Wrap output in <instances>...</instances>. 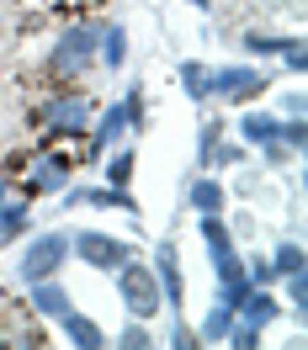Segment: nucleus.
I'll return each instance as SVG.
<instances>
[{
    "mask_svg": "<svg viewBox=\"0 0 308 350\" xmlns=\"http://www.w3.org/2000/svg\"><path fill=\"white\" fill-rule=\"evenodd\" d=\"M229 186L218 180V170H197L192 180H186V207L192 213H229Z\"/></svg>",
    "mask_w": 308,
    "mask_h": 350,
    "instance_id": "obj_12",
    "label": "nucleus"
},
{
    "mask_svg": "<svg viewBox=\"0 0 308 350\" xmlns=\"http://www.w3.org/2000/svg\"><path fill=\"white\" fill-rule=\"evenodd\" d=\"M234 165H250V144H240V138L223 133L218 149H213V159H207V170H234Z\"/></svg>",
    "mask_w": 308,
    "mask_h": 350,
    "instance_id": "obj_25",
    "label": "nucleus"
},
{
    "mask_svg": "<svg viewBox=\"0 0 308 350\" xmlns=\"http://www.w3.org/2000/svg\"><path fill=\"white\" fill-rule=\"evenodd\" d=\"M277 64H282L292 80H303V69H308V43L298 38V32H287V43H282V53H277Z\"/></svg>",
    "mask_w": 308,
    "mask_h": 350,
    "instance_id": "obj_30",
    "label": "nucleus"
},
{
    "mask_svg": "<svg viewBox=\"0 0 308 350\" xmlns=\"http://www.w3.org/2000/svg\"><path fill=\"white\" fill-rule=\"evenodd\" d=\"M53 5H59V0H53ZM64 5H90V0H64Z\"/></svg>",
    "mask_w": 308,
    "mask_h": 350,
    "instance_id": "obj_36",
    "label": "nucleus"
},
{
    "mask_svg": "<svg viewBox=\"0 0 308 350\" xmlns=\"http://www.w3.org/2000/svg\"><path fill=\"white\" fill-rule=\"evenodd\" d=\"M207 69H213V64H202V59H181V69H176V80H181V90H186V101H192V107H213Z\"/></svg>",
    "mask_w": 308,
    "mask_h": 350,
    "instance_id": "obj_20",
    "label": "nucleus"
},
{
    "mask_svg": "<svg viewBox=\"0 0 308 350\" xmlns=\"http://www.w3.org/2000/svg\"><path fill=\"white\" fill-rule=\"evenodd\" d=\"M223 345H234V350H261V345H266V329L234 313V324H229V334H223Z\"/></svg>",
    "mask_w": 308,
    "mask_h": 350,
    "instance_id": "obj_28",
    "label": "nucleus"
},
{
    "mask_svg": "<svg viewBox=\"0 0 308 350\" xmlns=\"http://www.w3.org/2000/svg\"><path fill=\"white\" fill-rule=\"evenodd\" d=\"M240 319H250V324H261V329H271L277 319H282V297H277V286H250L244 292V303L234 308Z\"/></svg>",
    "mask_w": 308,
    "mask_h": 350,
    "instance_id": "obj_17",
    "label": "nucleus"
},
{
    "mask_svg": "<svg viewBox=\"0 0 308 350\" xmlns=\"http://www.w3.org/2000/svg\"><path fill=\"white\" fill-rule=\"evenodd\" d=\"M133 255H138V244L117 239L107 228H75V234H69V260L90 265V271H101V276H112V271L123 260H133Z\"/></svg>",
    "mask_w": 308,
    "mask_h": 350,
    "instance_id": "obj_7",
    "label": "nucleus"
},
{
    "mask_svg": "<svg viewBox=\"0 0 308 350\" xmlns=\"http://www.w3.org/2000/svg\"><path fill=\"white\" fill-rule=\"evenodd\" d=\"M75 170H80V159H75L69 144H38V149L27 154L22 175L11 180V191L27 197V202H48V197H59L69 180H75Z\"/></svg>",
    "mask_w": 308,
    "mask_h": 350,
    "instance_id": "obj_3",
    "label": "nucleus"
},
{
    "mask_svg": "<svg viewBox=\"0 0 308 350\" xmlns=\"http://www.w3.org/2000/svg\"><path fill=\"white\" fill-rule=\"evenodd\" d=\"M266 260H271L277 282H282V276H292V271H308V250L298 239H282V244H271V255H266Z\"/></svg>",
    "mask_w": 308,
    "mask_h": 350,
    "instance_id": "obj_21",
    "label": "nucleus"
},
{
    "mask_svg": "<svg viewBox=\"0 0 308 350\" xmlns=\"http://www.w3.org/2000/svg\"><path fill=\"white\" fill-rule=\"evenodd\" d=\"M154 282H159V297H165V308L176 313V319H186V276H181V255H176V239H159L154 244Z\"/></svg>",
    "mask_w": 308,
    "mask_h": 350,
    "instance_id": "obj_8",
    "label": "nucleus"
},
{
    "mask_svg": "<svg viewBox=\"0 0 308 350\" xmlns=\"http://www.w3.org/2000/svg\"><path fill=\"white\" fill-rule=\"evenodd\" d=\"M80 207H101V213H123V218H144V207L133 197V186H107V180H96L80 191Z\"/></svg>",
    "mask_w": 308,
    "mask_h": 350,
    "instance_id": "obj_13",
    "label": "nucleus"
},
{
    "mask_svg": "<svg viewBox=\"0 0 308 350\" xmlns=\"http://www.w3.org/2000/svg\"><path fill=\"white\" fill-rule=\"evenodd\" d=\"M96 32H101V22H64L59 27V38L48 43L43 64H38V85L43 90L80 85L96 69Z\"/></svg>",
    "mask_w": 308,
    "mask_h": 350,
    "instance_id": "obj_2",
    "label": "nucleus"
},
{
    "mask_svg": "<svg viewBox=\"0 0 308 350\" xmlns=\"http://www.w3.org/2000/svg\"><path fill=\"white\" fill-rule=\"evenodd\" d=\"M271 111H277V117H308V96H303V85H287V90H277Z\"/></svg>",
    "mask_w": 308,
    "mask_h": 350,
    "instance_id": "obj_31",
    "label": "nucleus"
},
{
    "mask_svg": "<svg viewBox=\"0 0 308 350\" xmlns=\"http://www.w3.org/2000/svg\"><path fill=\"white\" fill-rule=\"evenodd\" d=\"M69 265V228H32L16 255V282H43V276H64Z\"/></svg>",
    "mask_w": 308,
    "mask_h": 350,
    "instance_id": "obj_6",
    "label": "nucleus"
},
{
    "mask_svg": "<svg viewBox=\"0 0 308 350\" xmlns=\"http://www.w3.org/2000/svg\"><path fill=\"white\" fill-rule=\"evenodd\" d=\"M0 329H5V297H0Z\"/></svg>",
    "mask_w": 308,
    "mask_h": 350,
    "instance_id": "obj_37",
    "label": "nucleus"
},
{
    "mask_svg": "<svg viewBox=\"0 0 308 350\" xmlns=\"http://www.w3.org/2000/svg\"><path fill=\"white\" fill-rule=\"evenodd\" d=\"M165 345H170V350H202V340H197V329L186 324V319H176V324H170V340H165Z\"/></svg>",
    "mask_w": 308,
    "mask_h": 350,
    "instance_id": "obj_33",
    "label": "nucleus"
},
{
    "mask_svg": "<svg viewBox=\"0 0 308 350\" xmlns=\"http://www.w3.org/2000/svg\"><path fill=\"white\" fill-rule=\"evenodd\" d=\"M277 133H282V117L271 107H240V117H234V138L250 144V149L266 144V138H277Z\"/></svg>",
    "mask_w": 308,
    "mask_h": 350,
    "instance_id": "obj_14",
    "label": "nucleus"
},
{
    "mask_svg": "<svg viewBox=\"0 0 308 350\" xmlns=\"http://www.w3.org/2000/svg\"><path fill=\"white\" fill-rule=\"evenodd\" d=\"M229 324H234V308L213 303L207 313H202V324H192V329H197V340H202V345H223V334H229Z\"/></svg>",
    "mask_w": 308,
    "mask_h": 350,
    "instance_id": "obj_22",
    "label": "nucleus"
},
{
    "mask_svg": "<svg viewBox=\"0 0 308 350\" xmlns=\"http://www.w3.org/2000/svg\"><path fill=\"white\" fill-rule=\"evenodd\" d=\"M277 292H282V308H292V313L303 319V308H308V271L282 276V282H277Z\"/></svg>",
    "mask_w": 308,
    "mask_h": 350,
    "instance_id": "obj_29",
    "label": "nucleus"
},
{
    "mask_svg": "<svg viewBox=\"0 0 308 350\" xmlns=\"http://www.w3.org/2000/svg\"><path fill=\"white\" fill-rule=\"evenodd\" d=\"M96 165H101V180H107V186H133V175H138V149H133V144H112Z\"/></svg>",
    "mask_w": 308,
    "mask_h": 350,
    "instance_id": "obj_18",
    "label": "nucleus"
},
{
    "mask_svg": "<svg viewBox=\"0 0 308 350\" xmlns=\"http://www.w3.org/2000/svg\"><path fill=\"white\" fill-rule=\"evenodd\" d=\"M27 234H32V202L11 191V197L0 202V250H11V244H22Z\"/></svg>",
    "mask_w": 308,
    "mask_h": 350,
    "instance_id": "obj_15",
    "label": "nucleus"
},
{
    "mask_svg": "<svg viewBox=\"0 0 308 350\" xmlns=\"http://www.w3.org/2000/svg\"><path fill=\"white\" fill-rule=\"evenodd\" d=\"M117 101H123V111H128V133H144V128H149V96H144V85H128Z\"/></svg>",
    "mask_w": 308,
    "mask_h": 350,
    "instance_id": "obj_27",
    "label": "nucleus"
},
{
    "mask_svg": "<svg viewBox=\"0 0 308 350\" xmlns=\"http://www.w3.org/2000/svg\"><path fill=\"white\" fill-rule=\"evenodd\" d=\"M186 5H197V11H207V5H213V0H186Z\"/></svg>",
    "mask_w": 308,
    "mask_h": 350,
    "instance_id": "obj_35",
    "label": "nucleus"
},
{
    "mask_svg": "<svg viewBox=\"0 0 308 350\" xmlns=\"http://www.w3.org/2000/svg\"><path fill=\"white\" fill-rule=\"evenodd\" d=\"M90 117H96L90 90L64 85V90H48L43 101L27 107V128L38 133V144H80L90 133Z\"/></svg>",
    "mask_w": 308,
    "mask_h": 350,
    "instance_id": "obj_1",
    "label": "nucleus"
},
{
    "mask_svg": "<svg viewBox=\"0 0 308 350\" xmlns=\"http://www.w3.org/2000/svg\"><path fill=\"white\" fill-rule=\"evenodd\" d=\"M112 345H117V350H154L159 340H154V329L144 324V319H128V324L112 334Z\"/></svg>",
    "mask_w": 308,
    "mask_h": 350,
    "instance_id": "obj_24",
    "label": "nucleus"
},
{
    "mask_svg": "<svg viewBox=\"0 0 308 350\" xmlns=\"http://www.w3.org/2000/svg\"><path fill=\"white\" fill-rule=\"evenodd\" d=\"M282 43H287V32H277V27H244L240 32V48L250 59H261V64H277Z\"/></svg>",
    "mask_w": 308,
    "mask_h": 350,
    "instance_id": "obj_19",
    "label": "nucleus"
},
{
    "mask_svg": "<svg viewBox=\"0 0 308 350\" xmlns=\"http://www.w3.org/2000/svg\"><path fill=\"white\" fill-rule=\"evenodd\" d=\"M255 159H261V170H287V165H298V149H287L282 138H266V144H255Z\"/></svg>",
    "mask_w": 308,
    "mask_h": 350,
    "instance_id": "obj_26",
    "label": "nucleus"
},
{
    "mask_svg": "<svg viewBox=\"0 0 308 350\" xmlns=\"http://www.w3.org/2000/svg\"><path fill=\"white\" fill-rule=\"evenodd\" d=\"M223 218H229V234H234L240 244L261 234V218H255V213H244V207H234V202H229V213H223Z\"/></svg>",
    "mask_w": 308,
    "mask_h": 350,
    "instance_id": "obj_32",
    "label": "nucleus"
},
{
    "mask_svg": "<svg viewBox=\"0 0 308 350\" xmlns=\"http://www.w3.org/2000/svg\"><path fill=\"white\" fill-rule=\"evenodd\" d=\"M22 297H27V308L38 313V319H64L69 308H75V292L64 286V276H43V282H27L22 286Z\"/></svg>",
    "mask_w": 308,
    "mask_h": 350,
    "instance_id": "obj_10",
    "label": "nucleus"
},
{
    "mask_svg": "<svg viewBox=\"0 0 308 350\" xmlns=\"http://www.w3.org/2000/svg\"><path fill=\"white\" fill-rule=\"evenodd\" d=\"M266 180H271V170H261V165H234V180H223L229 186V197H261L266 191Z\"/></svg>",
    "mask_w": 308,
    "mask_h": 350,
    "instance_id": "obj_23",
    "label": "nucleus"
},
{
    "mask_svg": "<svg viewBox=\"0 0 308 350\" xmlns=\"http://www.w3.org/2000/svg\"><path fill=\"white\" fill-rule=\"evenodd\" d=\"M207 85H213V107H255V101H266L271 90H277V75L266 64H213L207 69Z\"/></svg>",
    "mask_w": 308,
    "mask_h": 350,
    "instance_id": "obj_4",
    "label": "nucleus"
},
{
    "mask_svg": "<svg viewBox=\"0 0 308 350\" xmlns=\"http://www.w3.org/2000/svg\"><path fill=\"white\" fill-rule=\"evenodd\" d=\"M96 64L107 75H117L128 64V27L123 22H101V32H96Z\"/></svg>",
    "mask_w": 308,
    "mask_h": 350,
    "instance_id": "obj_16",
    "label": "nucleus"
},
{
    "mask_svg": "<svg viewBox=\"0 0 308 350\" xmlns=\"http://www.w3.org/2000/svg\"><path fill=\"white\" fill-rule=\"evenodd\" d=\"M5 197H11V180H5V175H0V202H5Z\"/></svg>",
    "mask_w": 308,
    "mask_h": 350,
    "instance_id": "obj_34",
    "label": "nucleus"
},
{
    "mask_svg": "<svg viewBox=\"0 0 308 350\" xmlns=\"http://www.w3.org/2000/svg\"><path fill=\"white\" fill-rule=\"evenodd\" d=\"M53 329H59V340L75 345V350H112V334L101 329V319H90L80 308H69L64 319H53Z\"/></svg>",
    "mask_w": 308,
    "mask_h": 350,
    "instance_id": "obj_11",
    "label": "nucleus"
},
{
    "mask_svg": "<svg viewBox=\"0 0 308 350\" xmlns=\"http://www.w3.org/2000/svg\"><path fill=\"white\" fill-rule=\"evenodd\" d=\"M5 324H11V340H5V345H16V350H43V345H53L48 319H38V313L27 308V297L5 303Z\"/></svg>",
    "mask_w": 308,
    "mask_h": 350,
    "instance_id": "obj_9",
    "label": "nucleus"
},
{
    "mask_svg": "<svg viewBox=\"0 0 308 350\" xmlns=\"http://www.w3.org/2000/svg\"><path fill=\"white\" fill-rule=\"evenodd\" d=\"M112 282H117V303H123V313H128V319L154 324V319L165 313V297H159V282H154V265L144 260V255L123 260L117 271H112Z\"/></svg>",
    "mask_w": 308,
    "mask_h": 350,
    "instance_id": "obj_5",
    "label": "nucleus"
}]
</instances>
